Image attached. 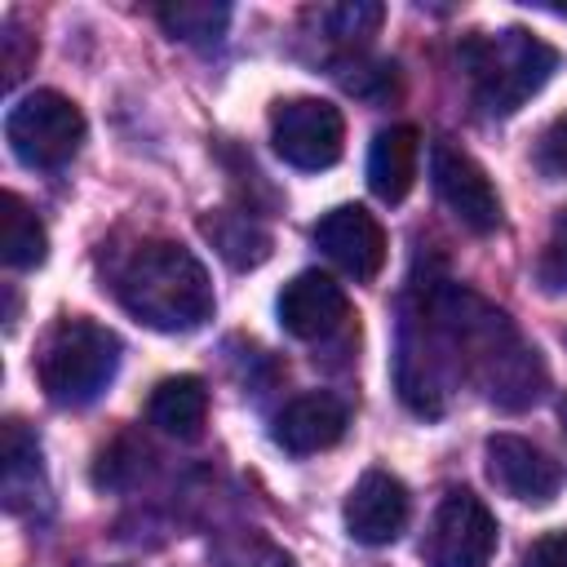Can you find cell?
<instances>
[{"label": "cell", "mask_w": 567, "mask_h": 567, "mask_svg": "<svg viewBox=\"0 0 567 567\" xmlns=\"http://www.w3.org/2000/svg\"><path fill=\"white\" fill-rule=\"evenodd\" d=\"M120 368V337L93 319H62L40 350V390L58 408L93 403Z\"/></svg>", "instance_id": "4"}, {"label": "cell", "mask_w": 567, "mask_h": 567, "mask_svg": "<svg viewBox=\"0 0 567 567\" xmlns=\"http://www.w3.org/2000/svg\"><path fill=\"white\" fill-rule=\"evenodd\" d=\"M226 567H292V563H288V554L270 549L266 540H248L239 554L226 558Z\"/></svg>", "instance_id": "24"}, {"label": "cell", "mask_w": 567, "mask_h": 567, "mask_svg": "<svg viewBox=\"0 0 567 567\" xmlns=\"http://www.w3.org/2000/svg\"><path fill=\"white\" fill-rule=\"evenodd\" d=\"M487 478L523 505H549L563 487V465L518 434H492L487 439Z\"/></svg>", "instance_id": "10"}, {"label": "cell", "mask_w": 567, "mask_h": 567, "mask_svg": "<svg viewBox=\"0 0 567 567\" xmlns=\"http://www.w3.org/2000/svg\"><path fill=\"white\" fill-rule=\"evenodd\" d=\"M536 168H540L545 177H567V115H558V120L540 133Z\"/></svg>", "instance_id": "21"}, {"label": "cell", "mask_w": 567, "mask_h": 567, "mask_svg": "<svg viewBox=\"0 0 567 567\" xmlns=\"http://www.w3.org/2000/svg\"><path fill=\"white\" fill-rule=\"evenodd\" d=\"M226 22H230V4H213V0H177V4L159 9V27L186 44L217 40L226 31Z\"/></svg>", "instance_id": "18"}, {"label": "cell", "mask_w": 567, "mask_h": 567, "mask_svg": "<svg viewBox=\"0 0 567 567\" xmlns=\"http://www.w3.org/2000/svg\"><path fill=\"white\" fill-rule=\"evenodd\" d=\"M558 412H563V425H567V399H563V408H558Z\"/></svg>", "instance_id": "25"}, {"label": "cell", "mask_w": 567, "mask_h": 567, "mask_svg": "<svg viewBox=\"0 0 567 567\" xmlns=\"http://www.w3.org/2000/svg\"><path fill=\"white\" fill-rule=\"evenodd\" d=\"M310 239L323 248V257L332 266H341L350 279H377L381 266H385V230L381 221L363 208V204H341V208H328Z\"/></svg>", "instance_id": "9"}, {"label": "cell", "mask_w": 567, "mask_h": 567, "mask_svg": "<svg viewBox=\"0 0 567 567\" xmlns=\"http://www.w3.org/2000/svg\"><path fill=\"white\" fill-rule=\"evenodd\" d=\"M523 567H567V527L532 540V549L523 554Z\"/></svg>", "instance_id": "22"}, {"label": "cell", "mask_w": 567, "mask_h": 567, "mask_svg": "<svg viewBox=\"0 0 567 567\" xmlns=\"http://www.w3.org/2000/svg\"><path fill=\"white\" fill-rule=\"evenodd\" d=\"M279 323L284 332H292L297 341H323L332 337L346 319H350V301H346V288L323 275V270H301L284 284L279 301Z\"/></svg>", "instance_id": "12"}, {"label": "cell", "mask_w": 567, "mask_h": 567, "mask_svg": "<svg viewBox=\"0 0 567 567\" xmlns=\"http://www.w3.org/2000/svg\"><path fill=\"white\" fill-rule=\"evenodd\" d=\"M4 137L27 168H62L84 142V115L66 93L35 89L9 106Z\"/></svg>", "instance_id": "5"}, {"label": "cell", "mask_w": 567, "mask_h": 567, "mask_svg": "<svg viewBox=\"0 0 567 567\" xmlns=\"http://www.w3.org/2000/svg\"><path fill=\"white\" fill-rule=\"evenodd\" d=\"M120 306L155 332H190L213 315V284L199 257L173 239L137 244L115 270Z\"/></svg>", "instance_id": "2"}, {"label": "cell", "mask_w": 567, "mask_h": 567, "mask_svg": "<svg viewBox=\"0 0 567 567\" xmlns=\"http://www.w3.org/2000/svg\"><path fill=\"white\" fill-rule=\"evenodd\" d=\"M0 208H4V213H0V257H4V266H13V270L40 266L44 252H49V235H44L40 217H35V213L27 208V199L13 195V190H4Z\"/></svg>", "instance_id": "16"}, {"label": "cell", "mask_w": 567, "mask_h": 567, "mask_svg": "<svg viewBox=\"0 0 567 567\" xmlns=\"http://www.w3.org/2000/svg\"><path fill=\"white\" fill-rule=\"evenodd\" d=\"M536 275L549 292H567V208L554 213V226H549V239L540 248Z\"/></svg>", "instance_id": "19"}, {"label": "cell", "mask_w": 567, "mask_h": 567, "mask_svg": "<svg viewBox=\"0 0 567 567\" xmlns=\"http://www.w3.org/2000/svg\"><path fill=\"white\" fill-rule=\"evenodd\" d=\"M270 142L284 164L319 173L332 168L346 151V120L323 97H288L270 111Z\"/></svg>", "instance_id": "7"}, {"label": "cell", "mask_w": 567, "mask_h": 567, "mask_svg": "<svg viewBox=\"0 0 567 567\" xmlns=\"http://www.w3.org/2000/svg\"><path fill=\"white\" fill-rule=\"evenodd\" d=\"M416 155H421V137L412 124H390L372 137L368 151V186L381 204H399L412 182H416Z\"/></svg>", "instance_id": "14"}, {"label": "cell", "mask_w": 567, "mask_h": 567, "mask_svg": "<svg viewBox=\"0 0 567 567\" xmlns=\"http://www.w3.org/2000/svg\"><path fill=\"white\" fill-rule=\"evenodd\" d=\"M461 62L470 71L474 97L487 115H514L527 97L545 89V80L558 71V49L523 27L505 31H478L461 44Z\"/></svg>", "instance_id": "3"}, {"label": "cell", "mask_w": 567, "mask_h": 567, "mask_svg": "<svg viewBox=\"0 0 567 567\" xmlns=\"http://www.w3.org/2000/svg\"><path fill=\"white\" fill-rule=\"evenodd\" d=\"M430 182L434 195L447 204V213L474 230V235H492L501 226V195L492 186V177L483 173V164L474 155H465L452 142H434L430 151Z\"/></svg>", "instance_id": "8"}, {"label": "cell", "mask_w": 567, "mask_h": 567, "mask_svg": "<svg viewBox=\"0 0 567 567\" xmlns=\"http://www.w3.org/2000/svg\"><path fill=\"white\" fill-rule=\"evenodd\" d=\"M492 554H496L492 509L474 492L452 487L430 514V527L421 540L425 567H487Z\"/></svg>", "instance_id": "6"}, {"label": "cell", "mask_w": 567, "mask_h": 567, "mask_svg": "<svg viewBox=\"0 0 567 567\" xmlns=\"http://www.w3.org/2000/svg\"><path fill=\"white\" fill-rule=\"evenodd\" d=\"M204 235L217 244V252L235 270L261 266L270 257V235L252 221V213H213V217H204Z\"/></svg>", "instance_id": "17"}, {"label": "cell", "mask_w": 567, "mask_h": 567, "mask_svg": "<svg viewBox=\"0 0 567 567\" xmlns=\"http://www.w3.org/2000/svg\"><path fill=\"white\" fill-rule=\"evenodd\" d=\"M421 319L447 350V363L461 377L478 381L496 408L523 412L545 394L549 377L540 354L518 337L509 315L487 306L478 292L461 284H434L421 297Z\"/></svg>", "instance_id": "1"}, {"label": "cell", "mask_w": 567, "mask_h": 567, "mask_svg": "<svg viewBox=\"0 0 567 567\" xmlns=\"http://www.w3.org/2000/svg\"><path fill=\"white\" fill-rule=\"evenodd\" d=\"M146 416H151V425H159L173 439H199L204 421H208V385L199 377H190V372L164 377L151 390Z\"/></svg>", "instance_id": "15"}, {"label": "cell", "mask_w": 567, "mask_h": 567, "mask_svg": "<svg viewBox=\"0 0 567 567\" xmlns=\"http://www.w3.org/2000/svg\"><path fill=\"white\" fill-rule=\"evenodd\" d=\"M346 425H350V408L328 390H310V394H297L275 416V443L292 456H310L332 447L346 434Z\"/></svg>", "instance_id": "13"}, {"label": "cell", "mask_w": 567, "mask_h": 567, "mask_svg": "<svg viewBox=\"0 0 567 567\" xmlns=\"http://www.w3.org/2000/svg\"><path fill=\"white\" fill-rule=\"evenodd\" d=\"M328 22V35L337 40H363L381 27V4H337V9H323L319 13Z\"/></svg>", "instance_id": "20"}, {"label": "cell", "mask_w": 567, "mask_h": 567, "mask_svg": "<svg viewBox=\"0 0 567 567\" xmlns=\"http://www.w3.org/2000/svg\"><path fill=\"white\" fill-rule=\"evenodd\" d=\"M408 514H412V496H408V487L390 470L359 474V483L350 487L346 509H341L346 532L359 545H390V540H399V532L408 527Z\"/></svg>", "instance_id": "11"}, {"label": "cell", "mask_w": 567, "mask_h": 567, "mask_svg": "<svg viewBox=\"0 0 567 567\" xmlns=\"http://www.w3.org/2000/svg\"><path fill=\"white\" fill-rule=\"evenodd\" d=\"M31 58H35V40H27L18 27H9V31H4V84H9V89L18 84V75L27 71Z\"/></svg>", "instance_id": "23"}]
</instances>
